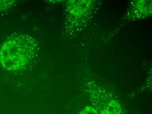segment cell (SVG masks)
I'll return each instance as SVG.
<instances>
[{
    "label": "cell",
    "mask_w": 152,
    "mask_h": 114,
    "mask_svg": "<svg viewBox=\"0 0 152 114\" xmlns=\"http://www.w3.org/2000/svg\"><path fill=\"white\" fill-rule=\"evenodd\" d=\"M37 44L25 35L17 36L6 41L0 50V64L6 70L22 69L35 54Z\"/></svg>",
    "instance_id": "obj_1"
}]
</instances>
